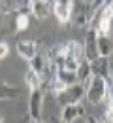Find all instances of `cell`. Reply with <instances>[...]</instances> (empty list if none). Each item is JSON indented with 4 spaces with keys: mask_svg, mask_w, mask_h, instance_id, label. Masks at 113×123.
I'll list each match as a JSON object with an SVG mask.
<instances>
[{
    "mask_svg": "<svg viewBox=\"0 0 113 123\" xmlns=\"http://www.w3.org/2000/svg\"><path fill=\"white\" fill-rule=\"evenodd\" d=\"M55 123H62V121H60V119H59V121H55Z\"/></svg>",
    "mask_w": 113,
    "mask_h": 123,
    "instance_id": "22",
    "label": "cell"
},
{
    "mask_svg": "<svg viewBox=\"0 0 113 123\" xmlns=\"http://www.w3.org/2000/svg\"><path fill=\"white\" fill-rule=\"evenodd\" d=\"M85 97V85L75 81L74 85H68L62 93L57 95L60 106H66V104H74V102H81V98Z\"/></svg>",
    "mask_w": 113,
    "mask_h": 123,
    "instance_id": "5",
    "label": "cell"
},
{
    "mask_svg": "<svg viewBox=\"0 0 113 123\" xmlns=\"http://www.w3.org/2000/svg\"><path fill=\"white\" fill-rule=\"evenodd\" d=\"M85 123H100L96 119V117H92V116H87V117H85Z\"/></svg>",
    "mask_w": 113,
    "mask_h": 123,
    "instance_id": "20",
    "label": "cell"
},
{
    "mask_svg": "<svg viewBox=\"0 0 113 123\" xmlns=\"http://www.w3.org/2000/svg\"><path fill=\"white\" fill-rule=\"evenodd\" d=\"M28 25H30L28 12H19L15 17V31H25V29H28Z\"/></svg>",
    "mask_w": 113,
    "mask_h": 123,
    "instance_id": "15",
    "label": "cell"
},
{
    "mask_svg": "<svg viewBox=\"0 0 113 123\" xmlns=\"http://www.w3.org/2000/svg\"><path fill=\"white\" fill-rule=\"evenodd\" d=\"M96 49L100 57H111L113 51L111 34H96Z\"/></svg>",
    "mask_w": 113,
    "mask_h": 123,
    "instance_id": "13",
    "label": "cell"
},
{
    "mask_svg": "<svg viewBox=\"0 0 113 123\" xmlns=\"http://www.w3.org/2000/svg\"><path fill=\"white\" fill-rule=\"evenodd\" d=\"M0 123H2V116H0Z\"/></svg>",
    "mask_w": 113,
    "mask_h": 123,
    "instance_id": "23",
    "label": "cell"
},
{
    "mask_svg": "<svg viewBox=\"0 0 113 123\" xmlns=\"http://www.w3.org/2000/svg\"><path fill=\"white\" fill-rule=\"evenodd\" d=\"M109 93H111L109 81L104 80V78L91 76V80L85 83V97L91 104H102Z\"/></svg>",
    "mask_w": 113,
    "mask_h": 123,
    "instance_id": "2",
    "label": "cell"
},
{
    "mask_svg": "<svg viewBox=\"0 0 113 123\" xmlns=\"http://www.w3.org/2000/svg\"><path fill=\"white\" fill-rule=\"evenodd\" d=\"M72 2L74 0H51V8L55 12V17L59 23H70V13H72Z\"/></svg>",
    "mask_w": 113,
    "mask_h": 123,
    "instance_id": "7",
    "label": "cell"
},
{
    "mask_svg": "<svg viewBox=\"0 0 113 123\" xmlns=\"http://www.w3.org/2000/svg\"><path fill=\"white\" fill-rule=\"evenodd\" d=\"M21 95V89L0 80V100H13Z\"/></svg>",
    "mask_w": 113,
    "mask_h": 123,
    "instance_id": "14",
    "label": "cell"
},
{
    "mask_svg": "<svg viewBox=\"0 0 113 123\" xmlns=\"http://www.w3.org/2000/svg\"><path fill=\"white\" fill-rule=\"evenodd\" d=\"M98 55V49H96V31L94 29H89V34H87V40L83 44V59L85 61H94Z\"/></svg>",
    "mask_w": 113,
    "mask_h": 123,
    "instance_id": "10",
    "label": "cell"
},
{
    "mask_svg": "<svg viewBox=\"0 0 113 123\" xmlns=\"http://www.w3.org/2000/svg\"><path fill=\"white\" fill-rule=\"evenodd\" d=\"M43 102H45L43 87L30 89V95H28V117L30 119H34V121L42 119V116H43Z\"/></svg>",
    "mask_w": 113,
    "mask_h": 123,
    "instance_id": "4",
    "label": "cell"
},
{
    "mask_svg": "<svg viewBox=\"0 0 113 123\" xmlns=\"http://www.w3.org/2000/svg\"><path fill=\"white\" fill-rule=\"evenodd\" d=\"M28 62H30V70L36 72V76L40 78V81H42V87L45 89L51 76H53V72H55V66H53L49 51H38Z\"/></svg>",
    "mask_w": 113,
    "mask_h": 123,
    "instance_id": "1",
    "label": "cell"
},
{
    "mask_svg": "<svg viewBox=\"0 0 113 123\" xmlns=\"http://www.w3.org/2000/svg\"><path fill=\"white\" fill-rule=\"evenodd\" d=\"M15 49H17V53H19V57L25 59V61H30L34 55L40 51V47H38V44L34 40H21V42H17Z\"/></svg>",
    "mask_w": 113,
    "mask_h": 123,
    "instance_id": "12",
    "label": "cell"
},
{
    "mask_svg": "<svg viewBox=\"0 0 113 123\" xmlns=\"http://www.w3.org/2000/svg\"><path fill=\"white\" fill-rule=\"evenodd\" d=\"M100 123H113V106L106 108V112H104L102 117H100Z\"/></svg>",
    "mask_w": 113,
    "mask_h": 123,
    "instance_id": "17",
    "label": "cell"
},
{
    "mask_svg": "<svg viewBox=\"0 0 113 123\" xmlns=\"http://www.w3.org/2000/svg\"><path fill=\"white\" fill-rule=\"evenodd\" d=\"M92 15H94V10L91 8V4H87V2H83V0H74V2H72L70 21H74L77 27H81V29L91 27Z\"/></svg>",
    "mask_w": 113,
    "mask_h": 123,
    "instance_id": "3",
    "label": "cell"
},
{
    "mask_svg": "<svg viewBox=\"0 0 113 123\" xmlns=\"http://www.w3.org/2000/svg\"><path fill=\"white\" fill-rule=\"evenodd\" d=\"M91 64V72H92V76H98V78H104V80H108L109 83H111V61H109V57H96L94 61L89 62Z\"/></svg>",
    "mask_w": 113,
    "mask_h": 123,
    "instance_id": "6",
    "label": "cell"
},
{
    "mask_svg": "<svg viewBox=\"0 0 113 123\" xmlns=\"http://www.w3.org/2000/svg\"><path fill=\"white\" fill-rule=\"evenodd\" d=\"M30 0H0L2 13H19V12H28Z\"/></svg>",
    "mask_w": 113,
    "mask_h": 123,
    "instance_id": "11",
    "label": "cell"
},
{
    "mask_svg": "<svg viewBox=\"0 0 113 123\" xmlns=\"http://www.w3.org/2000/svg\"><path fill=\"white\" fill-rule=\"evenodd\" d=\"M85 108L81 102H74V104H66L62 106V114H60V121L62 123H75L79 117H85Z\"/></svg>",
    "mask_w": 113,
    "mask_h": 123,
    "instance_id": "8",
    "label": "cell"
},
{
    "mask_svg": "<svg viewBox=\"0 0 113 123\" xmlns=\"http://www.w3.org/2000/svg\"><path fill=\"white\" fill-rule=\"evenodd\" d=\"M8 53H10V46L6 42H0V61H4L8 57Z\"/></svg>",
    "mask_w": 113,
    "mask_h": 123,
    "instance_id": "18",
    "label": "cell"
},
{
    "mask_svg": "<svg viewBox=\"0 0 113 123\" xmlns=\"http://www.w3.org/2000/svg\"><path fill=\"white\" fill-rule=\"evenodd\" d=\"M106 2H109V0H92V2H91V8H92V10L96 12L98 8H102V6L106 4Z\"/></svg>",
    "mask_w": 113,
    "mask_h": 123,
    "instance_id": "19",
    "label": "cell"
},
{
    "mask_svg": "<svg viewBox=\"0 0 113 123\" xmlns=\"http://www.w3.org/2000/svg\"><path fill=\"white\" fill-rule=\"evenodd\" d=\"M28 13H32L36 19L43 21L51 13V0H30L28 4Z\"/></svg>",
    "mask_w": 113,
    "mask_h": 123,
    "instance_id": "9",
    "label": "cell"
},
{
    "mask_svg": "<svg viewBox=\"0 0 113 123\" xmlns=\"http://www.w3.org/2000/svg\"><path fill=\"white\" fill-rule=\"evenodd\" d=\"M30 123H42V119H38V121H34V119H30Z\"/></svg>",
    "mask_w": 113,
    "mask_h": 123,
    "instance_id": "21",
    "label": "cell"
},
{
    "mask_svg": "<svg viewBox=\"0 0 113 123\" xmlns=\"http://www.w3.org/2000/svg\"><path fill=\"white\" fill-rule=\"evenodd\" d=\"M25 81H27V85H28V91L30 89H36V87H42V81H40V78L36 76V72L34 70H27V74H25Z\"/></svg>",
    "mask_w": 113,
    "mask_h": 123,
    "instance_id": "16",
    "label": "cell"
}]
</instances>
